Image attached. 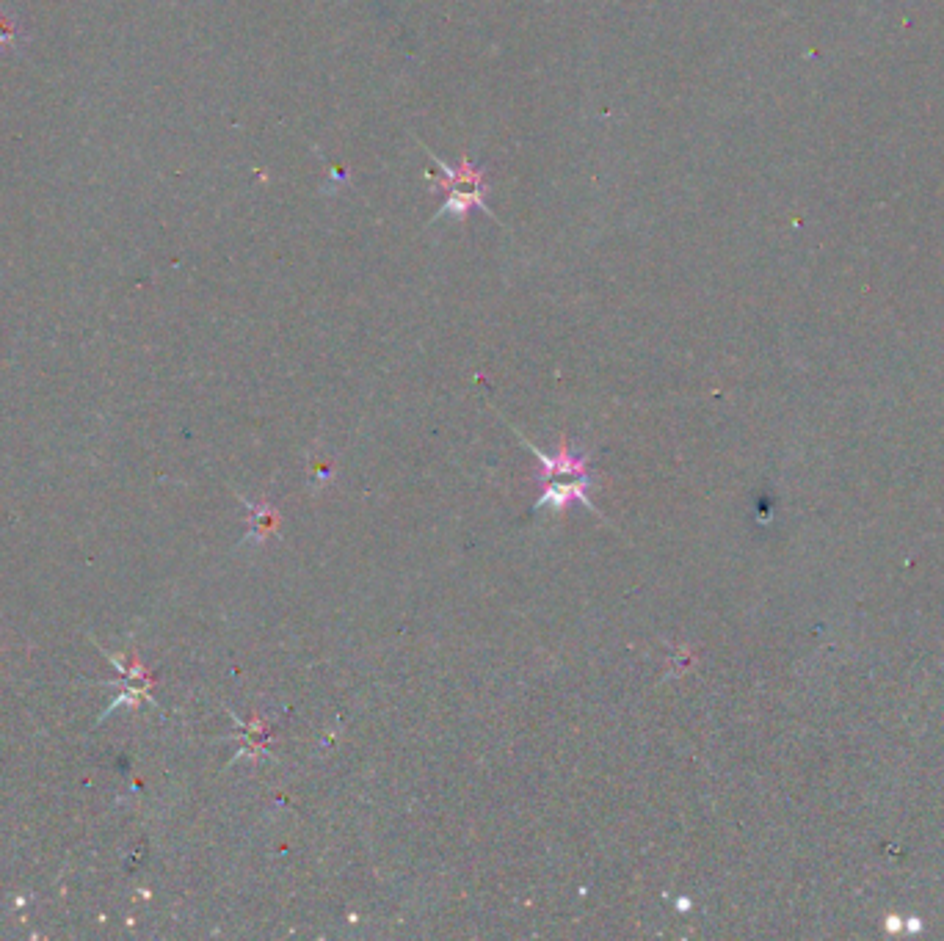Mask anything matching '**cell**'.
Segmentation results:
<instances>
[{
    "mask_svg": "<svg viewBox=\"0 0 944 941\" xmlns=\"http://www.w3.org/2000/svg\"><path fill=\"white\" fill-rule=\"evenodd\" d=\"M428 158L437 163V169L442 172L439 177H428L431 188L445 194V205L437 213V219H448V216L450 219H464L467 210H472V207H481L486 213H492L486 207L489 183H486L484 163L461 161L456 166H448L442 158L431 155V152H428Z\"/></svg>",
    "mask_w": 944,
    "mask_h": 941,
    "instance_id": "cell-1",
    "label": "cell"
},
{
    "mask_svg": "<svg viewBox=\"0 0 944 941\" xmlns=\"http://www.w3.org/2000/svg\"><path fill=\"white\" fill-rule=\"evenodd\" d=\"M25 39L28 36H25L20 20L9 12H0V56L9 53V50H17Z\"/></svg>",
    "mask_w": 944,
    "mask_h": 941,
    "instance_id": "cell-2",
    "label": "cell"
}]
</instances>
